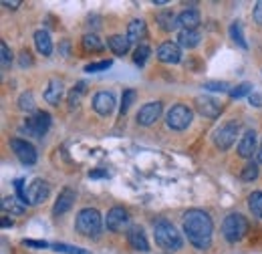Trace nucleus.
Segmentation results:
<instances>
[{
    "instance_id": "nucleus-1",
    "label": "nucleus",
    "mask_w": 262,
    "mask_h": 254,
    "mask_svg": "<svg viewBox=\"0 0 262 254\" xmlns=\"http://www.w3.org/2000/svg\"><path fill=\"white\" fill-rule=\"evenodd\" d=\"M184 232L190 244H194L198 250H206L212 244V232H214L212 218L204 210H198V208L188 210L184 214Z\"/></svg>"
},
{
    "instance_id": "nucleus-2",
    "label": "nucleus",
    "mask_w": 262,
    "mask_h": 254,
    "mask_svg": "<svg viewBox=\"0 0 262 254\" xmlns=\"http://www.w3.org/2000/svg\"><path fill=\"white\" fill-rule=\"evenodd\" d=\"M154 236H156V244L160 248H164L165 252H176L182 248V236L176 230V226L167 220H158L154 224Z\"/></svg>"
},
{
    "instance_id": "nucleus-3",
    "label": "nucleus",
    "mask_w": 262,
    "mask_h": 254,
    "mask_svg": "<svg viewBox=\"0 0 262 254\" xmlns=\"http://www.w3.org/2000/svg\"><path fill=\"white\" fill-rule=\"evenodd\" d=\"M77 232L83 234V236H99L101 232V226H103V220H101V214L95 208H83L77 216Z\"/></svg>"
},
{
    "instance_id": "nucleus-4",
    "label": "nucleus",
    "mask_w": 262,
    "mask_h": 254,
    "mask_svg": "<svg viewBox=\"0 0 262 254\" xmlns=\"http://www.w3.org/2000/svg\"><path fill=\"white\" fill-rule=\"evenodd\" d=\"M248 232V220L242 214H230L222 222V234L228 242H238Z\"/></svg>"
},
{
    "instance_id": "nucleus-5",
    "label": "nucleus",
    "mask_w": 262,
    "mask_h": 254,
    "mask_svg": "<svg viewBox=\"0 0 262 254\" xmlns=\"http://www.w3.org/2000/svg\"><path fill=\"white\" fill-rule=\"evenodd\" d=\"M192 117H194V113H192V109L188 105H173L165 115V123H167L169 129L184 131L192 123Z\"/></svg>"
},
{
    "instance_id": "nucleus-6",
    "label": "nucleus",
    "mask_w": 262,
    "mask_h": 254,
    "mask_svg": "<svg viewBox=\"0 0 262 254\" xmlns=\"http://www.w3.org/2000/svg\"><path fill=\"white\" fill-rule=\"evenodd\" d=\"M51 127V115L47 111H34V115L27 117L23 131H27V135L31 137H42Z\"/></svg>"
},
{
    "instance_id": "nucleus-7",
    "label": "nucleus",
    "mask_w": 262,
    "mask_h": 254,
    "mask_svg": "<svg viewBox=\"0 0 262 254\" xmlns=\"http://www.w3.org/2000/svg\"><path fill=\"white\" fill-rule=\"evenodd\" d=\"M236 135H238V125L234 121L224 123L220 129H216V133H214V145L220 152H226V150L232 147V143L236 141Z\"/></svg>"
},
{
    "instance_id": "nucleus-8",
    "label": "nucleus",
    "mask_w": 262,
    "mask_h": 254,
    "mask_svg": "<svg viewBox=\"0 0 262 254\" xmlns=\"http://www.w3.org/2000/svg\"><path fill=\"white\" fill-rule=\"evenodd\" d=\"M10 150L14 152V156L20 159V163L25 165H33L36 163V150H34L33 143H29L27 139H10Z\"/></svg>"
},
{
    "instance_id": "nucleus-9",
    "label": "nucleus",
    "mask_w": 262,
    "mask_h": 254,
    "mask_svg": "<svg viewBox=\"0 0 262 254\" xmlns=\"http://www.w3.org/2000/svg\"><path fill=\"white\" fill-rule=\"evenodd\" d=\"M162 103L160 101H149V103H145L139 111H137V123L143 127H149L154 125L160 117H162Z\"/></svg>"
},
{
    "instance_id": "nucleus-10",
    "label": "nucleus",
    "mask_w": 262,
    "mask_h": 254,
    "mask_svg": "<svg viewBox=\"0 0 262 254\" xmlns=\"http://www.w3.org/2000/svg\"><path fill=\"white\" fill-rule=\"evenodd\" d=\"M127 224H129V214H127L125 208H121V206H113V208L107 212V218H105L107 230H111V232H121Z\"/></svg>"
},
{
    "instance_id": "nucleus-11",
    "label": "nucleus",
    "mask_w": 262,
    "mask_h": 254,
    "mask_svg": "<svg viewBox=\"0 0 262 254\" xmlns=\"http://www.w3.org/2000/svg\"><path fill=\"white\" fill-rule=\"evenodd\" d=\"M49 196H51V186H49V182H45V180H40V178L33 180L31 186L27 188V198H29V204H31V206L42 204Z\"/></svg>"
},
{
    "instance_id": "nucleus-12",
    "label": "nucleus",
    "mask_w": 262,
    "mask_h": 254,
    "mask_svg": "<svg viewBox=\"0 0 262 254\" xmlns=\"http://www.w3.org/2000/svg\"><path fill=\"white\" fill-rule=\"evenodd\" d=\"M196 109L200 111V115H204L208 119H216L222 113V105L212 97H198Z\"/></svg>"
},
{
    "instance_id": "nucleus-13",
    "label": "nucleus",
    "mask_w": 262,
    "mask_h": 254,
    "mask_svg": "<svg viewBox=\"0 0 262 254\" xmlns=\"http://www.w3.org/2000/svg\"><path fill=\"white\" fill-rule=\"evenodd\" d=\"M158 59L162 61V63H167V65H176L182 61V51H180V45H176V43H164V45H160L158 47Z\"/></svg>"
},
{
    "instance_id": "nucleus-14",
    "label": "nucleus",
    "mask_w": 262,
    "mask_h": 254,
    "mask_svg": "<svg viewBox=\"0 0 262 254\" xmlns=\"http://www.w3.org/2000/svg\"><path fill=\"white\" fill-rule=\"evenodd\" d=\"M93 109L99 115H111L115 109V97L109 91H99L97 95L93 97Z\"/></svg>"
},
{
    "instance_id": "nucleus-15",
    "label": "nucleus",
    "mask_w": 262,
    "mask_h": 254,
    "mask_svg": "<svg viewBox=\"0 0 262 254\" xmlns=\"http://www.w3.org/2000/svg\"><path fill=\"white\" fill-rule=\"evenodd\" d=\"M254 152H256V133H254V129H248L238 143V156L248 159L254 156Z\"/></svg>"
},
{
    "instance_id": "nucleus-16",
    "label": "nucleus",
    "mask_w": 262,
    "mask_h": 254,
    "mask_svg": "<svg viewBox=\"0 0 262 254\" xmlns=\"http://www.w3.org/2000/svg\"><path fill=\"white\" fill-rule=\"evenodd\" d=\"M127 242L133 250L137 252H147L149 250V244H147V238L143 234V230L139 226H131L129 232H127Z\"/></svg>"
},
{
    "instance_id": "nucleus-17",
    "label": "nucleus",
    "mask_w": 262,
    "mask_h": 254,
    "mask_svg": "<svg viewBox=\"0 0 262 254\" xmlns=\"http://www.w3.org/2000/svg\"><path fill=\"white\" fill-rule=\"evenodd\" d=\"M200 23H202V18H200V12L196 8H188L178 14V25L182 27V31H196Z\"/></svg>"
},
{
    "instance_id": "nucleus-18",
    "label": "nucleus",
    "mask_w": 262,
    "mask_h": 254,
    "mask_svg": "<svg viewBox=\"0 0 262 254\" xmlns=\"http://www.w3.org/2000/svg\"><path fill=\"white\" fill-rule=\"evenodd\" d=\"M73 204H75V192L71 190V188H65L59 194V200L53 206V214L55 216H63L65 212H69L73 208Z\"/></svg>"
},
{
    "instance_id": "nucleus-19",
    "label": "nucleus",
    "mask_w": 262,
    "mask_h": 254,
    "mask_svg": "<svg viewBox=\"0 0 262 254\" xmlns=\"http://www.w3.org/2000/svg\"><path fill=\"white\" fill-rule=\"evenodd\" d=\"M63 93H65V87H63V81L59 79H51L47 89H45V101L51 103V105H59L61 99H63Z\"/></svg>"
},
{
    "instance_id": "nucleus-20",
    "label": "nucleus",
    "mask_w": 262,
    "mask_h": 254,
    "mask_svg": "<svg viewBox=\"0 0 262 254\" xmlns=\"http://www.w3.org/2000/svg\"><path fill=\"white\" fill-rule=\"evenodd\" d=\"M107 45H109V49L113 51V55L123 57V55H127L131 43H129V38L123 36V34H113V36L107 38Z\"/></svg>"
},
{
    "instance_id": "nucleus-21",
    "label": "nucleus",
    "mask_w": 262,
    "mask_h": 254,
    "mask_svg": "<svg viewBox=\"0 0 262 254\" xmlns=\"http://www.w3.org/2000/svg\"><path fill=\"white\" fill-rule=\"evenodd\" d=\"M125 36L129 38V43H139L141 38H145V36H147V27H145V23H143L141 18L131 20L129 25H127V34H125Z\"/></svg>"
},
{
    "instance_id": "nucleus-22",
    "label": "nucleus",
    "mask_w": 262,
    "mask_h": 254,
    "mask_svg": "<svg viewBox=\"0 0 262 254\" xmlns=\"http://www.w3.org/2000/svg\"><path fill=\"white\" fill-rule=\"evenodd\" d=\"M34 45H36V51H38L42 57H51V53H53V43H51L49 32L47 31L34 32Z\"/></svg>"
},
{
    "instance_id": "nucleus-23",
    "label": "nucleus",
    "mask_w": 262,
    "mask_h": 254,
    "mask_svg": "<svg viewBox=\"0 0 262 254\" xmlns=\"http://www.w3.org/2000/svg\"><path fill=\"white\" fill-rule=\"evenodd\" d=\"M2 210L6 214H10V216H23L25 214V204L18 198H14V196L2 198Z\"/></svg>"
},
{
    "instance_id": "nucleus-24",
    "label": "nucleus",
    "mask_w": 262,
    "mask_h": 254,
    "mask_svg": "<svg viewBox=\"0 0 262 254\" xmlns=\"http://www.w3.org/2000/svg\"><path fill=\"white\" fill-rule=\"evenodd\" d=\"M200 32L198 31H182L178 34V45L184 47V49H194L200 45Z\"/></svg>"
},
{
    "instance_id": "nucleus-25",
    "label": "nucleus",
    "mask_w": 262,
    "mask_h": 254,
    "mask_svg": "<svg viewBox=\"0 0 262 254\" xmlns=\"http://www.w3.org/2000/svg\"><path fill=\"white\" fill-rule=\"evenodd\" d=\"M158 25H160V29L165 32L173 31V29L178 27V16H176L171 10H162V12L158 14Z\"/></svg>"
},
{
    "instance_id": "nucleus-26",
    "label": "nucleus",
    "mask_w": 262,
    "mask_h": 254,
    "mask_svg": "<svg viewBox=\"0 0 262 254\" xmlns=\"http://www.w3.org/2000/svg\"><path fill=\"white\" fill-rule=\"evenodd\" d=\"M103 47H105V45L101 43V38H99L97 34H85V36H83V49H85V51L101 53Z\"/></svg>"
},
{
    "instance_id": "nucleus-27",
    "label": "nucleus",
    "mask_w": 262,
    "mask_h": 254,
    "mask_svg": "<svg viewBox=\"0 0 262 254\" xmlns=\"http://www.w3.org/2000/svg\"><path fill=\"white\" fill-rule=\"evenodd\" d=\"M85 91H87V85H85L83 81H81V83H77V87H73V91L69 93V107H71V109L79 107L81 97L85 95Z\"/></svg>"
},
{
    "instance_id": "nucleus-28",
    "label": "nucleus",
    "mask_w": 262,
    "mask_h": 254,
    "mask_svg": "<svg viewBox=\"0 0 262 254\" xmlns=\"http://www.w3.org/2000/svg\"><path fill=\"white\" fill-rule=\"evenodd\" d=\"M149 55H151V49L147 47V45H137V49H135V53H133V61H135V65H139V67H143L145 65V61L149 59Z\"/></svg>"
},
{
    "instance_id": "nucleus-29",
    "label": "nucleus",
    "mask_w": 262,
    "mask_h": 254,
    "mask_svg": "<svg viewBox=\"0 0 262 254\" xmlns=\"http://www.w3.org/2000/svg\"><path fill=\"white\" fill-rule=\"evenodd\" d=\"M248 206L256 218H262V192H252L248 198Z\"/></svg>"
},
{
    "instance_id": "nucleus-30",
    "label": "nucleus",
    "mask_w": 262,
    "mask_h": 254,
    "mask_svg": "<svg viewBox=\"0 0 262 254\" xmlns=\"http://www.w3.org/2000/svg\"><path fill=\"white\" fill-rule=\"evenodd\" d=\"M51 248L55 252H63V254H91L85 248H79V246H71V244H63V242H55L51 244Z\"/></svg>"
},
{
    "instance_id": "nucleus-31",
    "label": "nucleus",
    "mask_w": 262,
    "mask_h": 254,
    "mask_svg": "<svg viewBox=\"0 0 262 254\" xmlns=\"http://www.w3.org/2000/svg\"><path fill=\"white\" fill-rule=\"evenodd\" d=\"M230 34H232L234 43H238L242 49H248V43L244 40V34H242V25H240V23H232V27H230Z\"/></svg>"
},
{
    "instance_id": "nucleus-32",
    "label": "nucleus",
    "mask_w": 262,
    "mask_h": 254,
    "mask_svg": "<svg viewBox=\"0 0 262 254\" xmlns=\"http://www.w3.org/2000/svg\"><path fill=\"white\" fill-rule=\"evenodd\" d=\"M240 178H242L244 182H252V180H256V178H258V165H256L254 161H252V163H248V165H244V170H242Z\"/></svg>"
},
{
    "instance_id": "nucleus-33",
    "label": "nucleus",
    "mask_w": 262,
    "mask_h": 254,
    "mask_svg": "<svg viewBox=\"0 0 262 254\" xmlns=\"http://www.w3.org/2000/svg\"><path fill=\"white\" fill-rule=\"evenodd\" d=\"M204 89L216 91V93H230V91H232L230 85L224 83V81H208V83H204Z\"/></svg>"
},
{
    "instance_id": "nucleus-34",
    "label": "nucleus",
    "mask_w": 262,
    "mask_h": 254,
    "mask_svg": "<svg viewBox=\"0 0 262 254\" xmlns=\"http://www.w3.org/2000/svg\"><path fill=\"white\" fill-rule=\"evenodd\" d=\"M18 109H23V111H33L34 109V97L31 91H27V93L18 97Z\"/></svg>"
},
{
    "instance_id": "nucleus-35",
    "label": "nucleus",
    "mask_w": 262,
    "mask_h": 254,
    "mask_svg": "<svg viewBox=\"0 0 262 254\" xmlns=\"http://www.w3.org/2000/svg\"><path fill=\"white\" fill-rule=\"evenodd\" d=\"M252 93V85L250 83H242V85H238V87H234L232 91H230V97L232 99H240V97H246Z\"/></svg>"
},
{
    "instance_id": "nucleus-36",
    "label": "nucleus",
    "mask_w": 262,
    "mask_h": 254,
    "mask_svg": "<svg viewBox=\"0 0 262 254\" xmlns=\"http://www.w3.org/2000/svg\"><path fill=\"white\" fill-rule=\"evenodd\" d=\"M133 101H135V91H133V89L123 91V97H121V115H125V113L129 111V107Z\"/></svg>"
},
{
    "instance_id": "nucleus-37",
    "label": "nucleus",
    "mask_w": 262,
    "mask_h": 254,
    "mask_svg": "<svg viewBox=\"0 0 262 254\" xmlns=\"http://www.w3.org/2000/svg\"><path fill=\"white\" fill-rule=\"evenodd\" d=\"M111 65H113V61H109V59H107V61H97V63L87 65L85 71H87V73H101V71H107Z\"/></svg>"
},
{
    "instance_id": "nucleus-38",
    "label": "nucleus",
    "mask_w": 262,
    "mask_h": 254,
    "mask_svg": "<svg viewBox=\"0 0 262 254\" xmlns=\"http://www.w3.org/2000/svg\"><path fill=\"white\" fill-rule=\"evenodd\" d=\"M0 53H2V71H6L10 67V61H12V53H10L6 43H0Z\"/></svg>"
},
{
    "instance_id": "nucleus-39",
    "label": "nucleus",
    "mask_w": 262,
    "mask_h": 254,
    "mask_svg": "<svg viewBox=\"0 0 262 254\" xmlns=\"http://www.w3.org/2000/svg\"><path fill=\"white\" fill-rule=\"evenodd\" d=\"M14 188H16V194H18V200L23 204H29V198H27V190H25V180H14Z\"/></svg>"
},
{
    "instance_id": "nucleus-40",
    "label": "nucleus",
    "mask_w": 262,
    "mask_h": 254,
    "mask_svg": "<svg viewBox=\"0 0 262 254\" xmlns=\"http://www.w3.org/2000/svg\"><path fill=\"white\" fill-rule=\"evenodd\" d=\"M252 16H254V23L262 27V0H258V2H256V6H254V12H252Z\"/></svg>"
},
{
    "instance_id": "nucleus-41",
    "label": "nucleus",
    "mask_w": 262,
    "mask_h": 254,
    "mask_svg": "<svg viewBox=\"0 0 262 254\" xmlns=\"http://www.w3.org/2000/svg\"><path fill=\"white\" fill-rule=\"evenodd\" d=\"M248 103H250L252 107H262V95L260 93H250V95H248Z\"/></svg>"
},
{
    "instance_id": "nucleus-42",
    "label": "nucleus",
    "mask_w": 262,
    "mask_h": 254,
    "mask_svg": "<svg viewBox=\"0 0 262 254\" xmlns=\"http://www.w3.org/2000/svg\"><path fill=\"white\" fill-rule=\"evenodd\" d=\"M25 246H33V248H49L51 244L42 242V240H25Z\"/></svg>"
},
{
    "instance_id": "nucleus-43",
    "label": "nucleus",
    "mask_w": 262,
    "mask_h": 254,
    "mask_svg": "<svg viewBox=\"0 0 262 254\" xmlns=\"http://www.w3.org/2000/svg\"><path fill=\"white\" fill-rule=\"evenodd\" d=\"M31 65H33V59H31V53H29V51L20 53V67H31Z\"/></svg>"
},
{
    "instance_id": "nucleus-44",
    "label": "nucleus",
    "mask_w": 262,
    "mask_h": 254,
    "mask_svg": "<svg viewBox=\"0 0 262 254\" xmlns=\"http://www.w3.org/2000/svg\"><path fill=\"white\" fill-rule=\"evenodd\" d=\"M89 178H93V180H97V178H109V172L107 170H93V172H89Z\"/></svg>"
},
{
    "instance_id": "nucleus-45",
    "label": "nucleus",
    "mask_w": 262,
    "mask_h": 254,
    "mask_svg": "<svg viewBox=\"0 0 262 254\" xmlns=\"http://www.w3.org/2000/svg\"><path fill=\"white\" fill-rule=\"evenodd\" d=\"M2 6H6V8H18L20 6V0H12V2H8V0H2Z\"/></svg>"
},
{
    "instance_id": "nucleus-46",
    "label": "nucleus",
    "mask_w": 262,
    "mask_h": 254,
    "mask_svg": "<svg viewBox=\"0 0 262 254\" xmlns=\"http://www.w3.org/2000/svg\"><path fill=\"white\" fill-rule=\"evenodd\" d=\"M2 226H4V228H8V226H12V220H8V218H2Z\"/></svg>"
},
{
    "instance_id": "nucleus-47",
    "label": "nucleus",
    "mask_w": 262,
    "mask_h": 254,
    "mask_svg": "<svg viewBox=\"0 0 262 254\" xmlns=\"http://www.w3.org/2000/svg\"><path fill=\"white\" fill-rule=\"evenodd\" d=\"M258 161L262 163V143H260V150H258Z\"/></svg>"
}]
</instances>
